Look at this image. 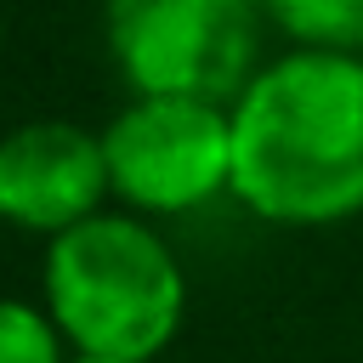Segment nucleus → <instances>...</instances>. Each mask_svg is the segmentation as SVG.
<instances>
[{"label":"nucleus","instance_id":"obj_6","mask_svg":"<svg viewBox=\"0 0 363 363\" xmlns=\"http://www.w3.org/2000/svg\"><path fill=\"white\" fill-rule=\"evenodd\" d=\"M261 6L301 51L363 57V0H261Z\"/></svg>","mask_w":363,"mask_h":363},{"label":"nucleus","instance_id":"obj_5","mask_svg":"<svg viewBox=\"0 0 363 363\" xmlns=\"http://www.w3.org/2000/svg\"><path fill=\"white\" fill-rule=\"evenodd\" d=\"M113 199L102 130L74 119H28L0 136V221L57 238Z\"/></svg>","mask_w":363,"mask_h":363},{"label":"nucleus","instance_id":"obj_7","mask_svg":"<svg viewBox=\"0 0 363 363\" xmlns=\"http://www.w3.org/2000/svg\"><path fill=\"white\" fill-rule=\"evenodd\" d=\"M0 363H68V346L40 301L0 295Z\"/></svg>","mask_w":363,"mask_h":363},{"label":"nucleus","instance_id":"obj_3","mask_svg":"<svg viewBox=\"0 0 363 363\" xmlns=\"http://www.w3.org/2000/svg\"><path fill=\"white\" fill-rule=\"evenodd\" d=\"M113 199L136 216H187L233 193V108L204 96H130L102 125Z\"/></svg>","mask_w":363,"mask_h":363},{"label":"nucleus","instance_id":"obj_1","mask_svg":"<svg viewBox=\"0 0 363 363\" xmlns=\"http://www.w3.org/2000/svg\"><path fill=\"white\" fill-rule=\"evenodd\" d=\"M233 199L272 227L363 216V57L289 51L233 96Z\"/></svg>","mask_w":363,"mask_h":363},{"label":"nucleus","instance_id":"obj_2","mask_svg":"<svg viewBox=\"0 0 363 363\" xmlns=\"http://www.w3.org/2000/svg\"><path fill=\"white\" fill-rule=\"evenodd\" d=\"M40 306L79 357L153 363L187 318V272L136 210H96L45 238Z\"/></svg>","mask_w":363,"mask_h":363},{"label":"nucleus","instance_id":"obj_9","mask_svg":"<svg viewBox=\"0 0 363 363\" xmlns=\"http://www.w3.org/2000/svg\"><path fill=\"white\" fill-rule=\"evenodd\" d=\"M238 6H250V0H238Z\"/></svg>","mask_w":363,"mask_h":363},{"label":"nucleus","instance_id":"obj_4","mask_svg":"<svg viewBox=\"0 0 363 363\" xmlns=\"http://www.w3.org/2000/svg\"><path fill=\"white\" fill-rule=\"evenodd\" d=\"M108 51L130 96L227 102L255 74V28L238 0H108Z\"/></svg>","mask_w":363,"mask_h":363},{"label":"nucleus","instance_id":"obj_8","mask_svg":"<svg viewBox=\"0 0 363 363\" xmlns=\"http://www.w3.org/2000/svg\"><path fill=\"white\" fill-rule=\"evenodd\" d=\"M68 363H119V357H79V352H68Z\"/></svg>","mask_w":363,"mask_h":363}]
</instances>
